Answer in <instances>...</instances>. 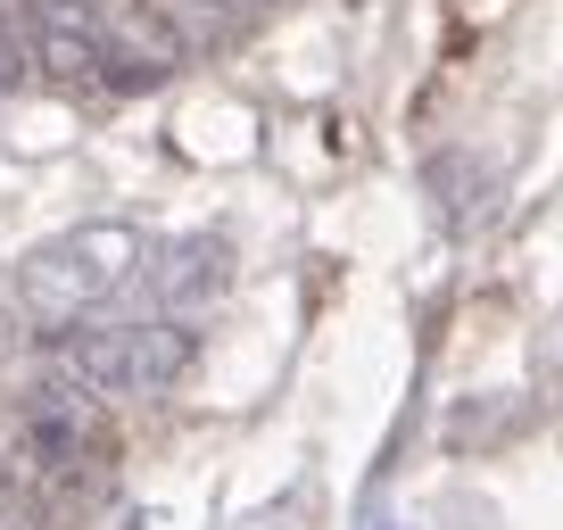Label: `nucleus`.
I'll return each instance as SVG.
<instances>
[{"instance_id":"obj_1","label":"nucleus","mask_w":563,"mask_h":530,"mask_svg":"<svg viewBox=\"0 0 563 530\" xmlns=\"http://www.w3.org/2000/svg\"><path fill=\"white\" fill-rule=\"evenodd\" d=\"M141 265H150V241L133 224H117V216H100V224H75L58 241H42L18 265V299L34 323L67 332V323H91L108 299H124L141 283Z\"/></svg>"},{"instance_id":"obj_2","label":"nucleus","mask_w":563,"mask_h":530,"mask_svg":"<svg viewBox=\"0 0 563 530\" xmlns=\"http://www.w3.org/2000/svg\"><path fill=\"white\" fill-rule=\"evenodd\" d=\"M199 332H183V316H150V323H67L51 340V373L84 398H158L191 373Z\"/></svg>"},{"instance_id":"obj_3","label":"nucleus","mask_w":563,"mask_h":530,"mask_svg":"<svg viewBox=\"0 0 563 530\" xmlns=\"http://www.w3.org/2000/svg\"><path fill=\"white\" fill-rule=\"evenodd\" d=\"M108 407L100 398H84V389H67L58 373H42V389L25 398V423H18V464L9 473L25 481V489H91V481L108 473Z\"/></svg>"},{"instance_id":"obj_4","label":"nucleus","mask_w":563,"mask_h":530,"mask_svg":"<svg viewBox=\"0 0 563 530\" xmlns=\"http://www.w3.org/2000/svg\"><path fill=\"white\" fill-rule=\"evenodd\" d=\"M100 0H25V58H34L51 84H100Z\"/></svg>"},{"instance_id":"obj_5","label":"nucleus","mask_w":563,"mask_h":530,"mask_svg":"<svg viewBox=\"0 0 563 530\" xmlns=\"http://www.w3.org/2000/svg\"><path fill=\"white\" fill-rule=\"evenodd\" d=\"M183 67V34L158 18V9H108L100 18V84L117 91H158L166 75Z\"/></svg>"},{"instance_id":"obj_6","label":"nucleus","mask_w":563,"mask_h":530,"mask_svg":"<svg viewBox=\"0 0 563 530\" xmlns=\"http://www.w3.org/2000/svg\"><path fill=\"white\" fill-rule=\"evenodd\" d=\"M150 283H158V299L175 307V316L224 299V241H183V249H166V265L150 274Z\"/></svg>"},{"instance_id":"obj_7","label":"nucleus","mask_w":563,"mask_h":530,"mask_svg":"<svg viewBox=\"0 0 563 530\" xmlns=\"http://www.w3.org/2000/svg\"><path fill=\"white\" fill-rule=\"evenodd\" d=\"M0 530H42V497L0 464Z\"/></svg>"},{"instance_id":"obj_8","label":"nucleus","mask_w":563,"mask_h":530,"mask_svg":"<svg viewBox=\"0 0 563 530\" xmlns=\"http://www.w3.org/2000/svg\"><path fill=\"white\" fill-rule=\"evenodd\" d=\"M25 75H34V58H25V34H18V18L0 9V91H18Z\"/></svg>"}]
</instances>
